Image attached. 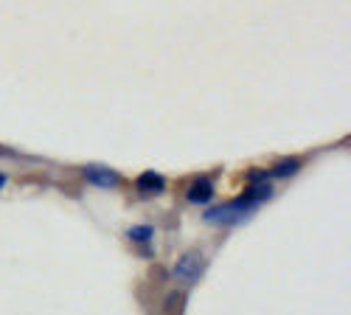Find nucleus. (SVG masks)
<instances>
[{
  "label": "nucleus",
  "instance_id": "9",
  "mask_svg": "<svg viewBox=\"0 0 351 315\" xmlns=\"http://www.w3.org/2000/svg\"><path fill=\"white\" fill-rule=\"evenodd\" d=\"M3 183H6V175H0V189H3Z\"/></svg>",
  "mask_w": 351,
  "mask_h": 315
},
{
  "label": "nucleus",
  "instance_id": "7",
  "mask_svg": "<svg viewBox=\"0 0 351 315\" xmlns=\"http://www.w3.org/2000/svg\"><path fill=\"white\" fill-rule=\"evenodd\" d=\"M152 234H155L152 225H135V228H130V231H127V237L135 240V242H149Z\"/></svg>",
  "mask_w": 351,
  "mask_h": 315
},
{
  "label": "nucleus",
  "instance_id": "1",
  "mask_svg": "<svg viewBox=\"0 0 351 315\" xmlns=\"http://www.w3.org/2000/svg\"><path fill=\"white\" fill-rule=\"evenodd\" d=\"M270 191H273V189H270L267 180H265V183H256V186L247 189L245 197L233 200V203H225V206H219V209H208V211H206V220H208V222H237V220H242L245 214H250L265 197H270Z\"/></svg>",
  "mask_w": 351,
  "mask_h": 315
},
{
  "label": "nucleus",
  "instance_id": "4",
  "mask_svg": "<svg viewBox=\"0 0 351 315\" xmlns=\"http://www.w3.org/2000/svg\"><path fill=\"white\" fill-rule=\"evenodd\" d=\"M84 178L90 180L93 186H107V189H112V186H119V175L115 172H110V169H101V166H87L84 169Z\"/></svg>",
  "mask_w": 351,
  "mask_h": 315
},
{
  "label": "nucleus",
  "instance_id": "5",
  "mask_svg": "<svg viewBox=\"0 0 351 315\" xmlns=\"http://www.w3.org/2000/svg\"><path fill=\"white\" fill-rule=\"evenodd\" d=\"M135 186H138L143 194H160V191L166 189V180L158 175V172H143Z\"/></svg>",
  "mask_w": 351,
  "mask_h": 315
},
{
  "label": "nucleus",
  "instance_id": "6",
  "mask_svg": "<svg viewBox=\"0 0 351 315\" xmlns=\"http://www.w3.org/2000/svg\"><path fill=\"white\" fill-rule=\"evenodd\" d=\"M186 307V293H171L166 299V315H183Z\"/></svg>",
  "mask_w": 351,
  "mask_h": 315
},
{
  "label": "nucleus",
  "instance_id": "3",
  "mask_svg": "<svg viewBox=\"0 0 351 315\" xmlns=\"http://www.w3.org/2000/svg\"><path fill=\"white\" fill-rule=\"evenodd\" d=\"M189 203H197V206H202V203H208V200L214 197V180L211 178H197L191 186H189Z\"/></svg>",
  "mask_w": 351,
  "mask_h": 315
},
{
  "label": "nucleus",
  "instance_id": "2",
  "mask_svg": "<svg viewBox=\"0 0 351 315\" xmlns=\"http://www.w3.org/2000/svg\"><path fill=\"white\" fill-rule=\"evenodd\" d=\"M202 268H206V262H202V253L199 250H189L183 253L178 262H174L171 268V276L178 279V281H186V284H194L202 273Z\"/></svg>",
  "mask_w": 351,
  "mask_h": 315
},
{
  "label": "nucleus",
  "instance_id": "8",
  "mask_svg": "<svg viewBox=\"0 0 351 315\" xmlns=\"http://www.w3.org/2000/svg\"><path fill=\"white\" fill-rule=\"evenodd\" d=\"M301 166V161L298 158H289L287 163H278L276 169H273V175H292V172H295Z\"/></svg>",
  "mask_w": 351,
  "mask_h": 315
}]
</instances>
